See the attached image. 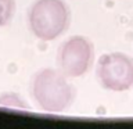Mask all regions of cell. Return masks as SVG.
Listing matches in <instances>:
<instances>
[{"label": "cell", "instance_id": "6", "mask_svg": "<svg viewBox=\"0 0 133 129\" xmlns=\"http://www.w3.org/2000/svg\"><path fill=\"white\" fill-rule=\"evenodd\" d=\"M15 14V0H0V27H6Z\"/></svg>", "mask_w": 133, "mask_h": 129}, {"label": "cell", "instance_id": "3", "mask_svg": "<svg viewBox=\"0 0 133 129\" xmlns=\"http://www.w3.org/2000/svg\"><path fill=\"white\" fill-rule=\"evenodd\" d=\"M97 79L111 92H126L133 87V58L119 51L105 53L98 58Z\"/></svg>", "mask_w": 133, "mask_h": 129}, {"label": "cell", "instance_id": "4", "mask_svg": "<svg viewBox=\"0 0 133 129\" xmlns=\"http://www.w3.org/2000/svg\"><path fill=\"white\" fill-rule=\"evenodd\" d=\"M93 58L94 47L90 39L82 35L71 36L58 49V69L68 78L83 76L90 69Z\"/></svg>", "mask_w": 133, "mask_h": 129}, {"label": "cell", "instance_id": "2", "mask_svg": "<svg viewBox=\"0 0 133 129\" xmlns=\"http://www.w3.org/2000/svg\"><path fill=\"white\" fill-rule=\"evenodd\" d=\"M69 22V8L62 0H36L29 7L28 25L39 40H56L68 29Z\"/></svg>", "mask_w": 133, "mask_h": 129}, {"label": "cell", "instance_id": "1", "mask_svg": "<svg viewBox=\"0 0 133 129\" xmlns=\"http://www.w3.org/2000/svg\"><path fill=\"white\" fill-rule=\"evenodd\" d=\"M31 93L33 100L46 112H64L75 99L74 86L60 69L43 68L32 79Z\"/></svg>", "mask_w": 133, "mask_h": 129}, {"label": "cell", "instance_id": "5", "mask_svg": "<svg viewBox=\"0 0 133 129\" xmlns=\"http://www.w3.org/2000/svg\"><path fill=\"white\" fill-rule=\"evenodd\" d=\"M0 106L8 108H19V110L29 108V104L18 93H14V92H6L0 94Z\"/></svg>", "mask_w": 133, "mask_h": 129}]
</instances>
